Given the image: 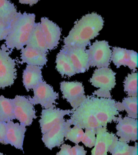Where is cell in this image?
I'll return each instance as SVG.
<instances>
[{
    "label": "cell",
    "mask_w": 138,
    "mask_h": 155,
    "mask_svg": "<svg viewBox=\"0 0 138 155\" xmlns=\"http://www.w3.org/2000/svg\"><path fill=\"white\" fill-rule=\"evenodd\" d=\"M47 53L42 52L36 49L26 46L21 49V64L26 63L29 65L42 66L48 62Z\"/></svg>",
    "instance_id": "18"
},
{
    "label": "cell",
    "mask_w": 138,
    "mask_h": 155,
    "mask_svg": "<svg viewBox=\"0 0 138 155\" xmlns=\"http://www.w3.org/2000/svg\"><path fill=\"white\" fill-rule=\"evenodd\" d=\"M128 60V50L118 47H114L112 51L111 61L117 68L121 66H127Z\"/></svg>",
    "instance_id": "25"
},
{
    "label": "cell",
    "mask_w": 138,
    "mask_h": 155,
    "mask_svg": "<svg viewBox=\"0 0 138 155\" xmlns=\"http://www.w3.org/2000/svg\"><path fill=\"white\" fill-rule=\"evenodd\" d=\"M19 1L21 4L29 5L30 6H32L35 4H36L39 0H19Z\"/></svg>",
    "instance_id": "35"
},
{
    "label": "cell",
    "mask_w": 138,
    "mask_h": 155,
    "mask_svg": "<svg viewBox=\"0 0 138 155\" xmlns=\"http://www.w3.org/2000/svg\"><path fill=\"white\" fill-rule=\"evenodd\" d=\"M42 66L27 65L23 73V84L27 92L43 81Z\"/></svg>",
    "instance_id": "19"
},
{
    "label": "cell",
    "mask_w": 138,
    "mask_h": 155,
    "mask_svg": "<svg viewBox=\"0 0 138 155\" xmlns=\"http://www.w3.org/2000/svg\"><path fill=\"white\" fill-rule=\"evenodd\" d=\"M26 46L48 53V48L44 37L40 23H36Z\"/></svg>",
    "instance_id": "20"
},
{
    "label": "cell",
    "mask_w": 138,
    "mask_h": 155,
    "mask_svg": "<svg viewBox=\"0 0 138 155\" xmlns=\"http://www.w3.org/2000/svg\"><path fill=\"white\" fill-rule=\"evenodd\" d=\"M15 118L20 124L27 127L32 124L34 119L37 118L34 105L30 101L28 97L16 95L12 99Z\"/></svg>",
    "instance_id": "9"
},
{
    "label": "cell",
    "mask_w": 138,
    "mask_h": 155,
    "mask_svg": "<svg viewBox=\"0 0 138 155\" xmlns=\"http://www.w3.org/2000/svg\"><path fill=\"white\" fill-rule=\"evenodd\" d=\"M16 6L9 0H0V20L12 22L19 15Z\"/></svg>",
    "instance_id": "23"
},
{
    "label": "cell",
    "mask_w": 138,
    "mask_h": 155,
    "mask_svg": "<svg viewBox=\"0 0 138 155\" xmlns=\"http://www.w3.org/2000/svg\"><path fill=\"white\" fill-rule=\"evenodd\" d=\"M71 126L70 120H67L56 124L46 133L42 134V140L46 148L52 150L55 147H61L64 143Z\"/></svg>",
    "instance_id": "11"
},
{
    "label": "cell",
    "mask_w": 138,
    "mask_h": 155,
    "mask_svg": "<svg viewBox=\"0 0 138 155\" xmlns=\"http://www.w3.org/2000/svg\"><path fill=\"white\" fill-rule=\"evenodd\" d=\"M72 111V113L70 115V119H69L71 125L78 126L82 129H92L97 130L102 127L92 111L89 96H87V100L84 104Z\"/></svg>",
    "instance_id": "7"
},
{
    "label": "cell",
    "mask_w": 138,
    "mask_h": 155,
    "mask_svg": "<svg viewBox=\"0 0 138 155\" xmlns=\"http://www.w3.org/2000/svg\"><path fill=\"white\" fill-rule=\"evenodd\" d=\"M116 73L110 68H98L96 69L90 78L92 86L99 89L92 93L98 97L112 98L111 91L116 85Z\"/></svg>",
    "instance_id": "4"
},
{
    "label": "cell",
    "mask_w": 138,
    "mask_h": 155,
    "mask_svg": "<svg viewBox=\"0 0 138 155\" xmlns=\"http://www.w3.org/2000/svg\"><path fill=\"white\" fill-rule=\"evenodd\" d=\"M137 104L138 97H125L121 102H116V105L118 111L120 112L125 110L128 117L137 119Z\"/></svg>",
    "instance_id": "22"
},
{
    "label": "cell",
    "mask_w": 138,
    "mask_h": 155,
    "mask_svg": "<svg viewBox=\"0 0 138 155\" xmlns=\"http://www.w3.org/2000/svg\"><path fill=\"white\" fill-rule=\"evenodd\" d=\"M12 52L5 44L0 48V88L12 86L17 77L16 61L10 54Z\"/></svg>",
    "instance_id": "5"
},
{
    "label": "cell",
    "mask_w": 138,
    "mask_h": 155,
    "mask_svg": "<svg viewBox=\"0 0 138 155\" xmlns=\"http://www.w3.org/2000/svg\"><path fill=\"white\" fill-rule=\"evenodd\" d=\"M129 155H138V143H136L134 146H131V151Z\"/></svg>",
    "instance_id": "36"
},
{
    "label": "cell",
    "mask_w": 138,
    "mask_h": 155,
    "mask_svg": "<svg viewBox=\"0 0 138 155\" xmlns=\"http://www.w3.org/2000/svg\"><path fill=\"white\" fill-rule=\"evenodd\" d=\"M127 66H128L131 70H136L137 68L138 54L136 51L128 50V60Z\"/></svg>",
    "instance_id": "31"
},
{
    "label": "cell",
    "mask_w": 138,
    "mask_h": 155,
    "mask_svg": "<svg viewBox=\"0 0 138 155\" xmlns=\"http://www.w3.org/2000/svg\"><path fill=\"white\" fill-rule=\"evenodd\" d=\"M71 148L70 145L63 143L61 146V150L56 155H72Z\"/></svg>",
    "instance_id": "33"
},
{
    "label": "cell",
    "mask_w": 138,
    "mask_h": 155,
    "mask_svg": "<svg viewBox=\"0 0 138 155\" xmlns=\"http://www.w3.org/2000/svg\"><path fill=\"white\" fill-rule=\"evenodd\" d=\"M72 155H86V151L84 149L82 146L76 144L71 148Z\"/></svg>",
    "instance_id": "34"
},
{
    "label": "cell",
    "mask_w": 138,
    "mask_h": 155,
    "mask_svg": "<svg viewBox=\"0 0 138 155\" xmlns=\"http://www.w3.org/2000/svg\"><path fill=\"white\" fill-rule=\"evenodd\" d=\"M14 21L12 22H6L0 20V41L5 40L9 34Z\"/></svg>",
    "instance_id": "30"
},
{
    "label": "cell",
    "mask_w": 138,
    "mask_h": 155,
    "mask_svg": "<svg viewBox=\"0 0 138 155\" xmlns=\"http://www.w3.org/2000/svg\"><path fill=\"white\" fill-rule=\"evenodd\" d=\"M131 148L129 143L120 141L117 137L110 146L109 153L111 155H129Z\"/></svg>",
    "instance_id": "27"
},
{
    "label": "cell",
    "mask_w": 138,
    "mask_h": 155,
    "mask_svg": "<svg viewBox=\"0 0 138 155\" xmlns=\"http://www.w3.org/2000/svg\"><path fill=\"white\" fill-rule=\"evenodd\" d=\"M32 90L34 97H28L33 105L40 104L44 109L56 107V100L59 97V94L55 92L52 86L45 81L39 83Z\"/></svg>",
    "instance_id": "10"
},
{
    "label": "cell",
    "mask_w": 138,
    "mask_h": 155,
    "mask_svg": "<svg viewBox=\"0 0 138 155\" xmlns=\"http://www.w3.org/2000/svg\"><path fill=\"white\" fill-rule=\"evenodd\" d=\"M84 131L83 129L77 126L71 128L65 138V140H69L75 144H78L82 140Z\"/></svg>",
    "instance_id": "28"
},
{
    "label": "cell",
    "mask_w": 138,
    "mask_h": 155,
    "mask_svg": "<svg viewBox=\"0 0 138 155\" xmlns=\"http://www.w3.org/2000/svg\"><path fill=\"white\" fill-rule=\"evenodd\" d=\"M137 79L138 73L133 72L129 74L124 80V91L129 97H137Z\"/></svg>",
    "instance_id": "26"
},
{
    "label": "cell",
    "mask_w": 138,
    "mask_h": 155,
    "mask_svg": "<svg viewBox=\"0 0 138 155\" xmlns=\"http://www.w3.org/2000/svg\"><path fill=\"white\" fill-rule=\"evenodd\" d=\"M103 17L95 12L85 15L76 22L67 37L64 39L63 47L85 48L91 41L99 35L104 27Z\"/></svg>",
    "instance_id": "1"
},
{
    "label": "cell",
    "mask_w": 138,
    "mask_h": 155,
    "mask_svg": "<svg viewBox=\"0 0 138 155\" xmlns=\"http://www.w3.org/2000/svg\"><path fill=\"white\" fill-rule=\"evenodd\" d=\"M56 64V69L62 76L71 77L77 74L72 64L63 48L57 55Z\"/></svg>",
    "instance_id": "21"
},
{
    "label": "cell",
    "mask_w": 138,
    "mask_h": 155,
    "mask_svg": "<svg viewBox=\"0 0 138 155\" xmlns=\"http://www.w3.org/2000/svg\"><path fill=\"white\" fill-rule=\"evenodd\" d=\"M0 155H5L4 154H3L2 153H0Z\"/></svg>",
    "instance_id": "37"
},
{
    "label": "cell",
    "mask_w": 138,
    "mask_h": 155,
    "mask_svg": "<svg viewBox=\"0 0 138 155\" xmlns=\"http://www.w3.org/2000/svg\"><path fill=\"white\" fill-rule=\"evenodd\" d=\"M97 130L92 129H86L81 142L87 148H92L95 146L96 140Z\"/></svg>",
    "instance_id": "29"
},
{
    "label": "cell",
    "mask_w": 138,
    "mask_h": 155,
    "mask_svg": "<svg viewBox=\"0 0 138 155\" xmlns=\"http://www.w3.org/2000/svg\"><path fill=\"white\" fill-rule=\"evenodd\" d=\"M117 117L116 122V133L118 140L121 142L129 143L136 142L138 140V120L125 116L122 117L120 115Z\"/></svg>",
    "instance_id": "12"
},
{
    "label": "cell",
    "mask_w": 138,
    "mask_h": 155,
    "mask_svg": "<svg viewBox=\"0 0 138 155\" xmlns=\"http://www.w3.org/2000/svg\"><path fill=\"white\" fill-rule=\"evenodd\" d=\"M62 48L70 59L77 74L85 73L89 70L86 48L79 47H63Z\"/></svg>",
    "instance_id": "14"
},
{
    "label": "cell",
    "mask_w": 138,
    "mask_h": 155,
    "mask_svg": "<svg viewBox=\"0 0 138 155\" xmlns=\"http://www.w3.org/2000/svg\"><path fill=\"white\" fill-rule=\"evenodd\" d=\"M15 119L12 99L0 95V121L8 122Z\"/></svg>",
    "instance_id": "24"
},
{
    "label": "cell",
    "mask_w": 138,
    "mask_h": 155,
    "mask_svg": "<svg viewBox=\"0 0 138 155\" xmlns=\"http://www.w3.org/2000/svg\"><path fill=\"white\" fill-rule=\"evenodd\" d=\"M36 16L34 14L20 13L12 23L9 34L5 39V45L12 51L21 50L27 45L34 29Z\"/></svg>",
    "instance_id": "2"
},
{
    "label": "cell",
    "mask_w": 138,
    "mask_h": 155,
    "mask_svg": "<svg viewBox=\"0 0 138 155\" xmlns=\"http://www.w3.org/2000/svg\"><path fill=\"white\" fill-rule=\"evenodd\" d=\"M90 106L93 114L103 127H107L108 124L116 122L119 111L116 109V101L112 98L98 97L89 96Z\"/></svg>",
    "instance_id": "3"
},
{
    "label": "cell",
    "mask_w": 138,
    "mask_h": 155,
    "mask_svg": "<svg viewBox=\"0 0 138 155\" xmlns=\"http://www.w3.org/2000/svg\"><path fill=\"white\" fill-rule=\"evenodd\" d=\"M60 89L63 98L66 100L72 108V110L84 104L87 99L85 95L84 87L82 83L78 81H62Z\"/></svg>",
    "instance_id": "8"
},
{
    "label": "cell",
    "mask_w": 138,
    "mask_h": 155,
    "mask_svg": "<svg viewBox=\"0 0 138 155\" xmlns=\"http://www.w3.org/2000/svg\"><path fill=\"white\" fill-rule=\"evenodd\" d=\"M86 52L91 67L107 68L110 65L112 50L106 41H96L86 49Z\"/></svg>",
    "instance_id": "6"
},
{
    "label": "cell",
    "mask_w": 138,
    "mask_h": 155,
    "mask_svg": "<svg viewBox=\"0 0 138 155\" xmlns=\"http://www.w3.org/2000/svg\"><path fill=\"white\" fill-rule=\"evenodd\" d=\"M40 23L48 50H52L58 46L62 29L46 17H42Z\"/></svg>",
    "instance_id": "15"
},
{
    "label": "cell",
    "mask_w": 138,
    "mask_h": 155,
    "mask_svg": "<svg viewBox=\"0 0 138 155\" xmlns=\"http://www.w3.org/2000/svg\"><path fill=\"white\" fill-rule=\"evenodd\" d=\"M7 122L0 121V143L7 144L6 142Z\"/></svg>",
    "instance_id": "32"
},
{
    "label": "cell",
    "mask_w": 138,
    "mask_h": 155,
    "mask_svg": "<svg viewBox=\"0 0 138 155\" xmlns=\"http://www.w3.org/2000/svg\"><path fill=\"white\" fill-rule=\"evenodd\" d=\"M26 127L12 121L7 122L6 142L17 149L23 150Z\"/></svg>",
    "instance_id": "17"
},
{
    "label": "cell",
    "mask_w": 138,
    "mask_h": 155,
    "mask_svg": "<svg viewBox=\"0 0 138 155\" xmlns=\"http://www.w3.org/2000/svg\"><path fill=\"white\" fill-rule=\"evenodd\" d=\"M118 137L114 134L109 133L107 127H101L97 129L96 140L92 155H107L109 147Z\"/></svg>",
    "instance_id": "16"
},
{
    "label": "cell",
    "mask_w": 138,
    "mask_h": 155,
    "mask_svg": "<svg viewBox=\"0 0 138 155\" xmlns=\"http://www.w3.org/2000/svg\"><path fill=\"white\" fill-rule=\"evenodd\" d=\"M72 111V110H63L56 107L42 109L41 119L39 121L42 134L46 133L56 124L66 121L64 116L70 115Z\"/></svg>",
    "instance_id": "13"
}]
</instances>
